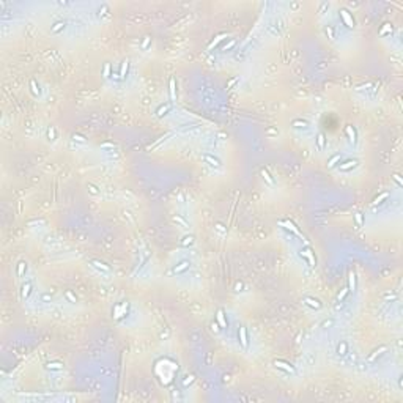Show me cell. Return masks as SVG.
Wrapping results in <instances>:
<instances>
[{
    "label": "cell",
    "instance_id": "25",
    "mask_svg": "<svg viewBox=\"0 0 403 403\" xmlns=\"http://www.w3.org/2000/svg\"><path fill=\"white\" fill-rule=\"evenodd\" d=\"M65 27H66V24H65L63 21H58V22H55V24H54V27H52V33H58V32H62Z\"/></svg>",
    "mask_w": 403,
    "mask_h": 403
},
{
    "label": "cell",
    "instance_id": "30",
    "mask_svg": "<svg viewBox=\"0 0 403 403\" xmlns=\"http://www.w3.org/2000/svg\"><path fill=\"white\" fill-rule=\"evenodd\" d=\"M354 219H356L357 227H362V225H364V214H362V213H354Z\"/></svg>",
    "mask_w": 403,
    "mask_h": 403
},
{
    "label": "cell",
    "instance_id": "33",
    "mask_svg": "<svg viewBox=\"0 0 403 403\" xmlns=\"http://www.w3.org/2000/svg\"><path fill=\"white\" fill-rule=\"evenodd\" d=\"M30 87H32V91L35 96H40V87H36V80H32L30 82Z\"/></svg>",
    "mask_w": 403,
    "mask_h": 403
},
{
    "label": "cell",
    "instance_id": "40",
    "mask_svg": "<svg viewBox=\"0 0 403 403\" xmlns=\"http://www.w3.org/2000/svg\"><path fill=\"white\" fill-rule=\"evenodd\" d=\"M65 295H66V298H68V299H69L71 302H76V296H74V295H73V293H71L69 290H68V291H66Z\"/></svg>",
    "mask_w": 403,
    "mask_h": 403
},
{
    "label": "cell",
    "instance_id": "3",
    "mask_svg": "<svg viewBox=\"0 0 403 403\" xmlns=\"http://www.w3.org/2000/svg\"><path fill=\"white\" fill-rule=\"evenodd\" d=\"M203 161H205L210 167H214V169H221V167H222L221 159L216 158V156H213V155H210V153H205V155H203Z\"/></svg>",
    "mask_w": 403,
    "mask_h": 403
},
{
    "label": "cell",
    "instance_id": "45",
    "mask_svg": "<svg viewBox=\"0 0 403 403\" xmlns=\"http://www.w3.org/2000/svg\"><path fill=\"white\" fill-rule=\"evenodd\" d=\"M394 180L397 181V184H398V186H403V183H401V180H400V177H398V175H394Z\"/></svg>",
    "mask_w": 403,
    "mask_h": 403
},
{
    "label": "cell",
    "instance_id": "42",
    "mask_svg": "<svg viewBox=\"0 0 403 403\" xmlns=\"http://www.w3.org/2000/svg\"><path fill=\"white\" fill-rule=\"evenodd\" d=\"M88 189H90V192H91L93 195H98V194H99V191H98V189H96L93 184H88Z\"/></svg>",
    "mask_w": 403,
    "mask_h": 403
},
{
    "label": "cell",
    "instance_id": "15",
    "mask_svg": "<svg viewBox=\"0 0 403 403\" xmlns=\"http://www.w3.org/2000/svg\"><path fill=\"white\" fill-rule=\"evenodd\" d=\"M345 134L350 140V144H356V129L353 126H346L345 128Z\"/></svg>",
    "mask_w": 403,
    "mask_h": 403
},
{
    "label": "cell",
    "instance_id": "27",
    "mask_svg": "<svg viewBox=\"0 0 403 403\" xmlns=\"http://www.w3.org/2000/svg\"><path fill=\"white\" fill-rule=\"evenodd\" d=\"M387 197H389V192H383L381 195H378V197H376V199H375V200L372 202V205H373V206H376V205L383 203V200H386Z\"/></svg>",
    "mask_w": 403,
    "mask_h": 403
},
{
    "label": "cell",
    "instance_id": "41",
    "mask_svg": "<svg viewBox=\"0 0 403 403\" xmlns=\"http://www.w3.org/2000/svg\"><path fill=\"white\" fill-rule=\"evenodd\" d=\"M384 25H386V27H384V29H383V30H381V35H384V33H387V32H389V30H390V32H392V25H390V24H384Z\"/></svg>",
    "mask_w": 403,
    "mask_h": 403
},
{
    "label": "cell",
    "instance_id": "13",
    "mask_svg": "<svg viewBox=\"0 0 403 403\" xmlns=\"http://www.w3.org/2000/svg\"><path fill=\"white\" fill-rule=\"evenodd\" d=\"M304 304H306V306H309L310 309H315V310L321 309V302H320L317 298H310V296H309V298H306V299H304Z\"/></svg>",
    "mask_w": 403,
    "mask_h": 403
},
{
    "label": "cell",
    "instance_id": "37",
    "mask_svg": "<svg viewBox=\"0 0 403 403\" xmlns=\"http://www.w3.org/2000/svg\"><path fill=\"white\" fill-rule=\"evenodd\" d=\"M73 140H74V142L85 144V137H84V136H79V134H74V136H73Z\"/></svg>",
    "mask_w": 403,
    "mask_h": 403
},
{
    "label": "cell",
    "instance_id": "1",
    "mask_svg": "<svg viewBox=\"0 0 403 403\" xmlns=\"http://www.w3.org/2000/svg\"><path fill=\"white\" fill-rule=\"evenodd\" d=\"M279 225H280V227H284L285 230H290V231H293V233H295L296 236H299L301 239H304V241L307 242V239H306V238L302 236V233H301V231L298 230V227H296V225H295V224H293L291 221H280V222H279ZM307 244H309V242H307Z\"/></svg>",
    "mask_w": 403,
    "mask_h": 403
},
{
    "label": "cell",
    "instance_id": "17",
    "mask_svg": "<svg viewBox=\"0 0 403 403\" xmlns=\"http://www.w3.org/2000/svg\"><path fill=\"white\" fill-rule=\"evenodd\" d=\"M384 351H387V346H379L378 350H375L370 356H368V362H373L376 357H379V356H383V353Z\"/></svg>",
    "mask_w": 403,
    "mask_h": 403
},
{
    "label": "cell",
    "instance_id": "31",
    "mask_svg": "<svg viewBox=\"0 0 403 403\" xmlns=\"http://www.w3.org/2000/svg\"><path fill=\"white\" fill-rule=\"evenodd\" d=\"M173 221H175L177 224H181L183 227H189V222H188V221H184V219H183L181 216H178V214H177V216H173Z\"/></svg>",
    "mask_w": 403,
    "mask_h": 403
},
{
    "label": "cell",
    "instance_id": "10",
    "mask_svg": "<svg viewBox=\"0 0 403 403\" xmlns=\"http://www.w3.org/2000/svg\"><path fill=\"white\" fill-rule=\"evenodd\" d=\"M126 312H128V302H123V304L117 306V307H115V318H117V320L123 318V317L126 315Z\"/></svg>",
    "mask_w": 403,
    "mask_h": 403
},
{
    "label": "cell",
    "instance_id": "44",
    "mask_svg": "<svg viewBox=\"0 0 403 403\" xmlns=\"http://www.w3.org/2000/svg\"><path fill=\"white\" fill-rule=\"evenodd\" d=\"M194 381V376H186V379L183 381V386H188V384H191Z\"/></svg>",
    "mask_w": 403,
    "mask_h": 403
},
{
    "label": "cell",
    "instance_id": "46",
    "mask_svg": "<svg viewBox=\"0 0 403 403\" xmlns=\"http://www.w3.org/2000/svg\"><path fill=\"white\" fill-rule=\"evenodd\" d=\"M331 324H332V320H328V321H323L321 326H323V328H328V326H331Z\"/></svg>",
    "mask_w": 403,
    "mask_h": 403
},
{
    "label": "cell",
    "instance_id": "19",
    "mask_svg": "<svg viewBox=\"0 0 403 403\" xmlns=\"http://www.w3.org/2000/svg\"><path fill=\"white\" fill-rule=\"evenodd\" d=\"M348 290H350V291H354V290H356V274H354V273H350V274H348Z\"/></svg>",
    "mask_w": 403,
    "mask_h": 403
},
{
    "label": "cell",
    "instance_id": "20",
    "mask_svg": "<svg viewBox=\"0 0 403 403\" xmlns=\"http://www.w3.org/2000/svg\"><path fill=\"white\" fill-rule=\"evenodd\" d=\"M180 244H181L183 247H189V246H192V244H194V236H192V235H186V236H183V239L180 241Z\"/></svg>",
    "mask_w": 403,
    "mask_h": 403
},
{
    "label": "cell",
    "instance_id": "22",
    "mask_svg": "<svg viewBox=\"0 0 403 403\" xmlns=\"http://www.w3.org/2000/svg\"><path fill=\"white\" fill-rule=\"evenodd\" d=\"M317 145H318L320 150H323L324 145H326V137H324L323 132H318V134H317Z\"/></svg>",
    "mask_w": 403,
    "mask_h": 403
},
{
    "label": "cell",
    "instance_id": "14",
    "mask_svg": "<svg viewBox=\"0 0 403 403\" xmlns=\"http://www.w3.org/2000/svg\"><path fill=\"white\" fill-rule=\"evenodd\" d=\"M30 293H32V282L22 284V287H21V298H22V299H27V298L30 296Z\"/></svg>",
    "mask_w": 403,
    "mask_h": 403
},
{
    "label": "cell",
    "instance_id": "12",
    "mask_svg": "<svg viewBox=\"0 0 403 403\" xmlns=\"http://www.w3.org/2000/svg\"><path fill=\"white\" fill-rule=\"evenodd\" d=\"M169 95H170V102H173L177 99V82L173 77L169 80Z\"/></svg>",
    "mask_w": 403,
    "mask_h": 403
},
{
    "label": "cell",
    "instance_id": "7",
    "mask_svg": "<svg viewBox=\"0 0 403 403\" xmlns=\"http://www.w3.org/2000/svg\"><path fill=\"white\" fill-rule=\"evenodd\" d=\"M90 263H91V266H93V268H96V270H98V271H101V273L110 274V271H112V270H110V266H109V264H106V263H104V261H101V260H91Z\"/></svg>",
    "mask_w": 403,
    "mask_h": 403
},
{
    "label": "cell",
    "instance_id": "24",
    "mask_svg": "<svg viewBox=\"0 0 403 403\" xmlns=\"http://www.w3.org/2000/svg\"><path fill=\"white\" fill-rule=\"evenodd\" d=\"M340 159H342V156H340V155H334V156L328 161V167H329V169L335 167V166H337V162H340Z\"/></svg>",
    "mask_w": 403,
    "mask_h": 403
},
{
    "label": "cell",
    "instance_id": "4",
    "mask_svg": "<svg viewBox=\"0 0 403 403\" xmlns=\"http://www.w3.org/2000/svg\"><path fill=\"white\" fill-rule=\"evenodd\" d=\"M191 268V263L188 261V260H183V261H180L178 264H175L172 270H170V274H181V273H184V271H188Z\"/></svg>",
    "mask_w": 403,
    "mask_h": 403
},
{
    "label": "cell",
    "instance_id": "49",
    "mask_svg": "<svg viewBox=\"0 0 403 403\" xmlns=\"http://www.w3.org/2000/svg\"><path fill=\"white\" fill-rule=\"evenodd\" d=\"M43 299H44V301H49L51 296H49V295H43Z\"/></svg>",
    "mask_w": 403,
    "mask_h": 403
},
{
    "label": "cell",
    "instance_id": "43",
    "mask_svg": "<svg viewBox=\"0 0 403 403\" xmlns=\"http://www.w3.org/2000/svg\"><path fill=\"white\" fill-rule=\"evenodd\" d=\"M326 33L329 35L331 40H334V30H332V27H326Z\"/></svg>",
    "mask_w": 403,
    "mask_h": 403
},
{
    "label": "cell",
    "instance_id": "47",
    "mask_svg": "<svg viewBox=\"0 0 403 403\" xmlns=\"http://www.w3.org/2000/svg\"><path fill=\"white\" fill-rule=\"evenodd\" d=\"M216 228H217L219 231H225V228H224V225H222V224H216Z\"/></svg>",
    "mask_w": 403,
    "mask_h": 403
},
{
    "label": "cell",
    "instance_id": "29",
    "mask_svg": "<svg viewBox=\"0 0 403 403\" xmlns=\"http://www.w3.org/2000/svg\"><path fill=\"white\" fill-rule=\"evenodd\" d=\"M293 126H295V128H307V126H309V123H307L306 120H299V118H296V120H293Z\"/></svg>",
    "mask_w": 403,
    "mask_h": 403
},
{
    "label": "cell",
    "instance_id": "36",
    "mask_svg": "<svg viewBox=\"0 0 403 403\" xmlns=\"http://www.w3.org/2000/svg\"><path fill=\"white\" fill-rule=\"evenodd\" d=\"M110 76H112V74H110V65H109V63H106V65H104V77H106V79H109Z\"/></svg>",
    "mask_w": 403,
    "mask_h": 403
},
{
    "label": "cell",
    "instance_id": "2",
    "mask_svg": "<svg viewBox=\"0 0 403 403\" xmlns=\"http://www.w3.org/2000/svg\"><path fill=\"white\" fill-rule=\"evenodd\" d=\"M299 255H301L302 258H306V260H307V263H309V266H310V268H315L317 260H315V255H313V252H312V249H310V247H304V249H301Z\"/></svg>",
    "mask_w": 403,
    "mask_h": 403
},
{
    "label": "cell",
    "instance_id": "18",
    "mask_svg": "<svg viewBox=\"0 0 403 403\" xmlns=\"http://www.w3.org/2000/svg\"><path fill=\"white\" fill-rule=\"evenodd\" d=\"M225 38H227V35H225V33H221L219 36H216V40H213V41L210 43V46H208V51H213V49H214V47H216V46H217V44H219L222 40H225Z\"/></svg>",
    "mask_w": 403,
    "mask_h": 403
},
{
    "label": "cell",
    "instance_id": "11",
    "mask_svg": "<svg viewBox=\"0 0 403 403\" xmlns=\"http://www.w3.org/2000/svg\"><path fill=\"white\" fill-rule=\"evenodd\" d=\"M216 320H217V324H219L221 328H227V326H228V321H227V318H225V312H224L222 309H219V310H217V313H216Z\"/></svg>",
    "mask_w": 403,
    "mask_h": 403
},
{
    "label": "cell",
    "instance_id": "39",
    "mask_svg": "<svg viewBox=\"0 0 403 403\" xmlns=\"http://www.w3.org/2000/svg\"><path fill=\"white\" fill-rule=\"evenodd\" d=\"M235 44H236V40H231V41H230L227 46H224V47H222V51H228V49H231Z\"/></svg>",
    "mask_w": 403,
    "mask_h": 403
},
{
    "label": "cell",
    "instance_id": "28",
    "mask_svg": "<svg viewBox=\"0 0 403 403\" xmlns=\"http://www.w3.org/2000/svg\"><path fill=\"white\" fill-rule=\"evenodd\" d=\"M261 177H263V180H264L268 184H270V186H274V180L271 178V175L268 173L266 170H261Z\"/></svg>",
    "mask_w": 403,
    "mask_h": 403
},
{
    "label": "cell",
    "instance_id": "34",
    "mask_svg": "<svg viewBox=\"0 0 403 403\" xmlns=\"http://www.w3.org/2000/svg\"><path fill=\"white\" fill-rule=\"evenodd\" d=\"M348 291H350L348 288H343V290H342V291L337 295V301H339V302H340V301H343V299H345V296L348 295Z\"/></svg>",
    "mask_w": 403,
    "mask_h": 403
},
{
    "label": "cell",
    "instance_id": "5",
    "mask_svg": "<svg viewBox=\"0 0 403 403\" xmlns=\"http://www.w3.org/2000/svg\"><path fill=\"white\" fill-rule=\"evenodd\" d=\"M339 13H340V18H342L343 24H345L348 29H353V27H354V19H353V16L350 14V11L345 10V8H342Z\"/></svg>",
    "mask_w": 403,
    "mask_h": 403
},
{
    "label": "cell",
    "instance_id": "21",
    "mask_svg": "<svg viewBox=\"0 0 403 403\" xmlns=\"http://www.w3.org/2000/svg\"><path fill=\"white\" fill-rule=\"evenodd\" d=\"M46 368H47V370H63V364H62V362H57V361H52V362H47V364H46Z\"/></svg>",
    "mask_w": 403,
    "mask_h": 403
},
{
    "label": "cell",
    "instance_id": "16",
    "mask_svg": "<svg viewBox=\"0 0 403 403\" xmlns=\"http://www.w3.org/2000/svg\"><path fill=\"white\" fill-rule=\"evenodd\" d=\"M172 109V102H166V104H161L159 107H158V110H156V115L158 117H164V115H167V112Z\"/></svg>",
    "mask_w": 403,
    "mask_h": 403
},
{
    "label": "cell",
    "instance_id": "26",
    "mask_svg": "<svg viewBox=\"0 0 403 403\" xmlns=\"http://www.w3.org/2000/svg\"><path fill=\"white\" fill-rule=\"evenodd\" d=\"M128 68H129V62H123L121 63V69H120V79H124L126 74H128Z\"/></svg>",
    "mask_w": 403,
    "mask_h": 403
},
{
    "label": "cell",
    "instance_id": "6",
    "mask_svg": "<svg viewBox=\"0 0 403 403\" xmlns=\"http://www.w3.org/2000/svg\"><path fill=\"white\" fill-rule=\"evenodd\" d=\"M274 365H276L277 368H280V370L287 372V373H295V372H296V370H295V367H293L290 362H287V361H282V359H277V361H274Z\"/></svg>",
    "mask_w": 403,
    "mask_h": 403
},
{
    "label": "cell",
    "instance_id": "9",
    "mask_svg": "<svg viewBox=\"0 0 403 403\" xmlns=\"http://www.w3.org/2000/svg\"><path fill=\"white\" fill-rule=\"evenodd\" d=\"M238 335H239V342H241L242 348H247V345H249V340H247V329H246L244 326H239Z\"/></svg>",
    "mask_w": 403,
    "mask_h": 403
},
{
    "label": "cell",
    "instance_id": "23",
    "mask_svg": "<svg viewBox=\"0 0 403 403\" xmlns=\"http://www.w3.org/2000/svg\"><path fill=\"white\" fill-rule=\"evenodd\" d=\"M25 271H27V263H25V261H19V263H18V271H16L18 276L22 277V276L25 274Z\"/></svg>",
    "mask_w": 403,
    "mask_h": 403
},
{
    "label": "cell",
    "instance_id": "32",
    "mask_svg": "<svg viewBox=\"0 0 403 403\" xmlns=\"http://www.w3.org/2000/svg\"><path fill=\"white\" fill-rule=\"evenodd\" d=\"M337 353L340 354V356H343V354H346V343L345 342H342V343H339V346H337Z\"/></svg>",
    "mask_w": 403,
    "mask_h": 403
},
{
    "label": "cell",
    "instance_id": "38",
    "mask_svg": "<svg viewBox=\"0 0 403 403\" xmlns=\"http://www.w3.org/2000/svg\"><path fill=\"white\" fill-rule=\"evenodd\" d=\"M150 41H151V38H150V36H145V40H144V43H142V49H144V51H145V49L148 47Z\"/></svg>",
    "mask_w": 403,
    "mask_h": 403
},
{
    "label": "cell",
    "instance_id": "35",
    "mask_svg": "<svg viewBox=\"0 0 403 403\" xmlns=\"http://www.w3.org/2000/svg\"><path fill=\"white\" fill-rule=\"evenodd\" d=\"M47 137H49V140H55V129L52 126L47 128Z\"/></svg>",
    "mask_w": 403,
    "mask_h": 403
},
{
    "label": "cell",
    "instance_id": "48",
    "mask_svg": "<svg viewBox=\"0 0 403 403\" xmlns=\"http://www.w3.org/2000/svg\"><path fill=\"white\" fill-rule=\"evenodd\" d=\"M219 329H221V326H219L217 323H214V324H213V331H214V332H219Z\"/></svg>",
    "mask_w": 403,
    "mask_h": 403
},
{
    "label": "cell",
    "instance_id": "8",
    "mask_svg": "<svg viewBox=\"0 0 403 403\" xmlns=\"http://www.w3.org/2000/svg\"><path fill=\"white\" fill-rule=\"evenodd\" d=\"M357 166H359V162H357L356 159H348V161H345V162H342V164L339 166V170H340V172H350V170L356 169Z\"/></svg>",
    "mask_w": 403,
    "mask_h": 403
}]
</instances>
